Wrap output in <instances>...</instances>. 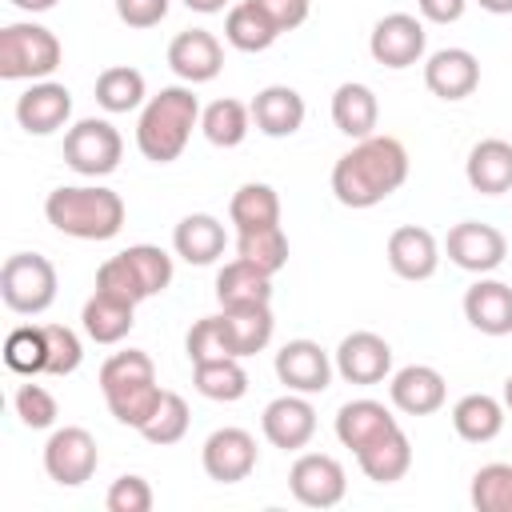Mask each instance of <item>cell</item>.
<instances>
[{
	"label": "cell",
	"instance_id": "1",
	"mask_svg": "<svg viewBox=\"0 0 512 512\" xmlns=\"http://www.w3.org/2000/svg\"><path fill=\"white\" fill-rule=\"evenodd\" d=\"M408 180V152L396 136H364L332 164V192L344 208H376Z\"/></svg>",
	"mask_w": 512,
	"mask_h": 512
},
{
	"label": "cell",
	"instance_id": "2",
	"mask_svg": "<svg viewBox=\"0 0 512 512\" xmlns=\"http://www.w3.org/2000/svg\"><path fill=\"white\" fill-rule=\"evenodd\" d=\"M200 112H204L200 100L184 84H172V88H160L156 96H148V104L140 108V120H136L140 156L152 164H172L188 148V136L200 124Z\"/></svg>",
	"mask_w": 512,
	"mask_h": 512
},
{
	"label": "cell",
	"instance_id": "3",
	"mask_svg": "<svg viewBox=\"0 0 512 512\" xmlns=\"http://www.w3.org/2000/svg\"><path fill=\"white\" fill-rule=\"evenodd\" d=\"M44 216L72 240H112L124 228V200L104 184H64L48 192Z\"/></svg>",
	"mask_w": 512,
	"mask_h": 512
},
{
	"label": "cell",
	"instance_id": "4",
	"mask_svg": "<svg viewBox=\"0 0 512 512\" xmlns=\"http://www.w3.org/2000/svg\"><path fill=\"white\" fill-rule=\"evenodd\" d=\"M60 40L52 28L16 20L0 28V76L4 80H48L60 68Z\"/></svg>",
	"mask_w": 512,
	"mask_h": 512
},
{
	"label": "cell",
	"instance_id": "5",
	"mask_svg": "<svg viewBox=\"0 0 512 512\" xmlns=\"http://www.w3.org/2000/svg\"><path fill=\"white\" fill-rule=\"evenodd\" d=\"M0 300L20 316H40L56 300V268L40 252H12L0 268Z\"/></svg>",
	"mask_w": 512,
	"mask_h": 512
},
{
	"label": "cell",
	"instance_id": "6",
	"mask_svg": "<svg viewBox=\"0 0 512 512\" xmlns=\"http://www.w3.org/2000/svg\"><path fill=\"white\" fill-rule=\"evenodd\" d=\"M120 156H124V140L100 116H84L64 132V164L80 176H108L116 172Z\"/></svg>",
	"mask_w": 512,
	"mask_h": 512
},
{
	"label": "cell",
	"instance_id": "7",
	"mask_svg": "<svg viewBox=\"0 0 512 512\" xmlns=\"http://www.w3.org/2000/svg\"><path fill=\"white\" fill-rule=\"evenodd\" d=\"M100 464V452H96V440L88 428L80 424H64L48 436L44 444V472L48 480H56L60 488H80L84 480H92Z\"/></svg>",
	"mask_w": 512,
	"mask_h": 512
},
{
	"label": "cell",
	"instance_id": "8",
	"mask_svg": "<svg viewBox=\"0 0 512 512\" xmlns=\"http://www.w3.org/2000/svg\"><path fill=\"white\" fill-rule=\"evenodd\" d=\"M288 488L304 508H332L348 492L344 464L328 452H300L288 468Z\"/></svg>",
	"mask_w": 512,
	"mask_h": 512
},
{
	"label": "cell",
	"instance_id": "9",
	"mask_svg": "<svg viewBox=\"0 0 512 512\" xmlns=\"http://www.w3.org/2000/svg\"><path fill=\"white\" fill-rule=\"evenodd\" d=\"M444 252H448V260H452L456 268L484 276V272H496V268L504 264V256H508V240H504V232H500L496 224H484V220H460V224L448 228V236H444Z\"/></svg>",
	"mask_w": 512,
	"mask_h": 512
},
{
	"label": "cell",
	"instance_id": "10",
	"mask_svg": "<svg viewBox=\"0 0 512 512\" xmlns=\"http://www.w3.org/2000/svg\"><path fill=\"white\" fill-rule=\"evenodd\" d=\"M424 44H428V32H424V24H420L416 16H408V12H388V16H380V20L372 24V36H368L372 60L384 64V68H396V72L420 64Z\"/></svg>",
	"mask_w": 512,
	"mask_h": 512
},
{
	"label": "cell",
	"instance_id": "11",
	"mask_svg": "<svg viewBox=\"0 0 512 512\" xmlns=\"http://www.w3.org/2000/svg\"><path fill=\"white\" fill-rule=\"evenodd\" d=\"M256 460H260L256 440L244 428H216L204 440V448H200V464H204L208 480H216V484H240V480H248L252 468H256Z\"/></svg>",
	"mask_w": 512,
	"mask_h": 512
},
{
	"label": "cell",
	"instance_id": "12",
	"mask_svg": "<svg viewBox=\"0 0 512 512\" xmlns=\"http://www.w3.org/2000/svg\"><path fill=\"white\" fill-rule=\"evenodd\" d=\"M260 428H264V440H268L272 448L300 452V448H308V440L316 436V408L308 404L304 392H284V396H276V400L264 408Z\"/></svg>",
	"mask_w": 512,
	"mask_h": 512
},
{
	"label": "cell",
	"instance_id": "13",
	"mask_svg": "<svg viewBox=\"0 0 512 512\" xmlns=\"http://www.w3.org/2000/svg\"><path fill=\"white\" fill-rule=\"evenodd\" d=\"M168 68L184 84H208L224 68V48L208 28H184L168 44Z\"/></svg>",
	"mask_w": 512,
	"mask_h": 512
},
{
	"label": "cell",
	"instance_id": "14",
	"mask_svg": "<svg viewBox=\"0 0 512 512\" xmlns=\"http://www.w3.org/2000/svg\"><path fill=\"white\" fill-rule=\"evenodd\" d=\"M336 372L348 380V384H380L388 372H392V344L368 328L360 332H348L336 348Z\"/></svg>",
	"mask_w": 512,
	"mask_h": 512
},
{
	"label": "cell",
	"instance_id": "15",
	"mask_svg": "<svg viewBox=\"0 0 512 512\" xmlns=\"http://www.w3.org/2000/svg\"><path fill=\"white\" fill-rule=\"evenodd\" d=\"M332 360L328 352L316 344V340H288L280 352H276V376L288 392H304V396H316L332 384Z\"/></svg>",
	"mask_w": 512,
	"mask_h": 512
},
{
	"label": "cell",
	"instance_id": "16",
	"mask_svg": "<svg viewBox=\"0 0 512 512\" xmlns=\"http://www.w3.org/2000/svg\"><path fill=\"white\" fill-rule=\"evenodd\" d=\"M72 116V92L56 80H32L28 92L16 100V120L28 136H52L68 124Z\"/></svg>",
	"mask_w": 512,
	"mask_h": 512
},
{
	"label": "cell",
	"instance_id": "17",
	"mask_svg": "<svg viewBox=\"0 0 512 512\" xmlns=\"http://www.w3.org/2000/svg\"><path fill=\"white\" fill-rule=\"evenodd\" d=\"M388 400L392 408H400L404 416H432L444 408L448 400V384L432 364H408L400 372H392L388 380Z\"/></svg>",
	"mask_w": 512,
	"mask_h": 512
},
{
	"label": "cell",
	"instance_id": "18",
	"mask_svg": "<svg viewBox=\"0 0 512 512\" xmlns=\"http://www.w3.org/2000/svg\"><path fill=\"white\" fill-rule=\"evenodd\" d=\"M388 268L400 276V280H428L436 276L440 268V244L428 228L420 224H400L392 236H388Z\"/></svg>",
	"mask_w": 512,
	"mask_h": 512
},
{
	"label": "cell",
	"instance_id": "19",
	"mask_svg": "<svg viewBox=\"0 0 512 512\" xmlns=\"http://www.w3.org/2000/svg\"><path fill=\"white\" fill-rule=\"evenodd\" d=\"M424 84L440 100H464L480 84V60L468 48H440L424 60Z\"/></svg>",
	"mask_w": 512,
	"mask_h": 512
},
{
	"label": "cell",
	"instance_id": "20",
	"mask_svg": "<svg viewBox=\"0 0 512 512\" xmlns=\"http://www.w3.org/2000/svg\"><path fill=\"white\" fill-rule=\"evenodd\" d=\"M248 108H252L256 132H264V136H272V140L296 136L300 124H304V112H308V108H304V96H300L296 88H288V84H268V88H260Z\"/></svg>",
	"mask_w": 512,
	"mask_h": 512
},
{
	"label": "cell",
	"instance_id": "21",
	"mask_svg": "<svg viewBox=\"0 0 512 512\" xmlns=\"http://www.w3.org/2000/svg\"><path fill=\"white\" fill-rule=\"evenodd\" d=\"M464 176H468L472 192H480V196L512 192V144L500 140V136L476 140L468 160H464Z\"/></svg>",
	"mask_w": 512,
	"mask_h": 512
},
{
	"label": "cell",
	"instance_id": "22",
	"mask_svg": "<svg viewBox=\"0 0 512 512\" xmlns=\"http://www.w3.org/2000/svg\"><path fill=\"white\" fill-rule=\"evenodd\" d=\"M464 320L484 336H508L512 332V284L480 276L464 292Z\"/></svg>",
	"mask_w": 512,
	"mask_h": 512
},
{
	"label": "cell",
	"instance_id": "23",
	"mask_svg": "<svg viewBox=\"0 0 512 512\" xmlns=\"http://www.w3.org/2000/svg\"><path fill=\"white\" fill-rule=\"evenodd\" d=\"M396 424H400V420H396L380 400L360 396V400L340 404V412H336V440H340L344 448L360 452V448H368L372 440H380L384 432H392Z\"/></svg>",
	"mask_w": 512,
	"mask_h": 512
},
{
	"label": "cell",
	"instance_id": "24",
	"mask_svg": "<svg viewBox=\"0 0 512 512\" xmlns=\"http://www.w3.org/2000/svg\"><path fill=\"white\" fill-rule=\"evenodd\" d=\"M376 120H380V104H376V92L360 80H344L336 92H332V124L352 136V140H364L376 132Z\"/></svg>",
	"mask_w": 512,
	"mask_h": 512
},
{
	"label": "cell",
	"instance_id": "25",
	"mask_svg": "<svg viewBox=\"0 0 512 512\" xmlns=\"http://www.w3.org/2000/svg\"><path fill=\"white\" fill-rule=\"evenodd\" d=\"M220 320H224V332H228V348L232 356H256L268 348L272 340V308L268 304H240V308H220Z\"/></svg>",
	"mask_w": 512,
	"mask_h": 512
},
{
	"label": "cell",
	"instance_id": "26",
	"mask_svg": "<svg viewBox=\"0 0 512 512\" xmlns=\"http://www.w3.org/2000/svg\"><path fill=\"white\" fill-rule=\"evenodd\" d=\"M504 412H508L504 400H496V396H488V392H468V396H460V400L452 404V428H456V436L468 440V444H488V440L500 436Z\"/></svg>",
	"mask_w": 512,
	"mask_h": 512
},
{
	"label": "cell",
	"instance_id": "27",
	"mask_svg": "<svg viewBox=\"0 0 512 512\" xmlns=\"http://www.w3.org/2000/svg\"><path fill=\"white\" fill-rule=\"evenodd\" d=\"M224 244H228L224 224H220L216 216H208V212L184 216V220L176 224V232H172V248H176V256L188 260V264H212V260H220V256H224Z\"/></svg>",
	"mask_w": 512,
	"mask_h": 512
},
{
	"label": "cell",
	"instance_id": "28",
	"mask_svg": "<svg viewBox=\"0 0 512 512\" xmlns=\"http://www.w3.org/2000/svg\"><path fill=\"white\" fill-rule=\"evenodd\" d=\"M216 300L220 308H240V304H272V276L248 260H228L216 272Z\"/></svg>",
	"mask_w": 512,
	"mask_h": 512
},
{
	"label": "cell",
	"instance_id": "29",
	"mask_svg": "<svg viewBox=\"0 0 512 512\" xmlns=\"http://www.w3.org/2000/svg\"><path fill=\"white\" fill-rule=\"evenodd\" d=\"M80 324H84L88 340H96V344H120L132 332V324H136V304H128L120 296H108V292H92L84 300Z\"/></svg>",
	"mask_w": 512,
	"mask_h": 512
},
{
	"label": "cell",
	"instance_id": "30",
	"mask_svg": "<svg viewBox=\"0 0 512 512\" xmlns=\"http://www.w3.org/2000/svg\"><path fill=\"white\" fill-rule=\"evenodd\" d=\"M356 464H360V472H364L368 480H376V484H396V480H404V472L412 468V444H408L404 428L396 424L392 432H384L380 440H372L368 448H360V452H356Z\"/></svg>",
	"mask_w": 512,
	"mask_h": 512
},
{
	"label": "cell",
	"instance_id": "31",
	"mask_svg": "<svg viewBox=\"0 0 512 512\" xmlns=\"http://www.w3.org/2000/svg\"><path fill=\"white\" fill-rule=\"evenodd\" d=\"M228 220L236 224V232H252V228H268L280 224V196L272 184H240L228 200Z\"/></svg>",
	"mask_w": 512,
	"mask_h": 512
},
{
	"label": "cell",
	"instance_id": "32",
	"mask_svg": "<svg viewBox=\"0 0 512 512\" xmlns=\"http://www.w3.org/2000/svg\"><path fill=\"white\" fill-rule=\"evenodd\" d=\"M276 36H280V28L252 0L232 4L228 16H224V40L232 48H240V52H264V48L276 44Z\"/></svg>",
	"mask_w": 512,
	"mask_h": 512
},
{
	"label": "cell",
	"instance_id": "33",
	"mask_svg": "<svg viewBox=\"0 0 512 512\" xmlns=\"http://www.w3.org/2000/svg\"><path fill=\"white\" fill-rule=\"evenodd\" d=\"M192 384L200 396L208 400H220V404H232L248 392V372L240 364V356H220V360H200L192 364Z\"/></svg>",
	"mask_w": 512,
	"mask_h": 512
},
{
	"label": "cell",
	"instance_id": "34",
	"mask_svg": "<svg viewBox=\"0 0 512 512\" xmlns=\"http://www.w3.org/2000/svg\"><path fill=\"white\" fill-rule=\"evenodd\" d=\"M248 128H252V108L240 104V100H232V96H220V100H212V104L200 112V132H204L208 144H216V148H236V144H244Z\"/></svg>",
	"mask_w": 512,
	"mask_h": 512
},
{
	"label": "cell",
	"instance_id": "35",
	"mask_svg": "<svg viewBox=\"0 0 512 512\" xmlns=\"http://www.w3.org/2000/svg\"><path fill=\"white\" fill-rule=\"evenodd\" d=\"M104 400H108V412H112L120 424H128V428L140 432V428L152 420V412L160 408L164 388H160L156 380H136V384H124V388L104 392Z\"/></svg>",
	"mask_w": 512,
	"mask_h": 512
},
{
	"label": "cell",
	"instance_id": "36",
	"mask_svg": "<svg viewBox=\"0 0 512 512\" xmlns=\"http://www.w3.org/2000/svg\"><path fill=\"white\" fill-rule=\"evenodd\" d=\"M144 72L128 68V64H112L96 76V104L104 112H132L144 104Z\"/></svg>",
	"mask_w": 512,
	"mask_h": 512
},
{
	"label": "cell",
	"instance_id": "37",
	"mask_svg": "<svg viewBox=\"0 0 512 512\" xmlns=\"http://www.w3.org/2000/svg\"><path fill=\"white\" fill-rule=\"evenodd\" d=\"M236 256L264 268L268 276H276L288 264V236L280 224L268 228H252V232H236Z\"/></svg>",
	"mask_w": 512,
	"mask_h": 512
},
{
	"label": "cell",
	"instance_id": "38",
	"mask_svg": "<svg viewBox=\"0 0 512 512\" xmlns=\"http://www.w3.org/2000/svg\"><path fill=\"white\" fill-rule=\"evenodd\" d=\"M4 364L12 372H20V376L48 372V336H44V324L12 328L8 340H4Z\"/></svg>",
	"mask_w": 512,
	"mask_h": 512
},
{
	"label": "cell",
	"instance_id": "39",
	"mask_svg": "<svg viewBox=\"0 0 512 512\" xmlns=\"http://www.w3.org/2000/svg\"><path fill=\"white\" fill-rule=\"evenodd\" d=\"M120 256H124L128 272L136 276L144 300L156 296V292H164V288L172 284V256H168L164 248H156V244H132V248H124Z\"/></svg>",
	"mask_w": 512,
	"mask_h": 512
},
{
	"label": "cell",
	"instance_id": "40",
	"mask_svg": "<svg viewBox=\"0 0 512 512\" xmlns=\"http://www.w3.org/2000/svg\"><path fill=\"white\" fill-rule=\"evenodd\" d=\"M472 508L476 512H512V464H484L472 476Z\"/></svg>",
	"mask_w": 512,
	"mask_h": 512
},
{
	"label": "cell",
	"instance_id": "41",
	"mask_svg": "<svg viewBox=\"0 0 512 512\" xmlns=\"http://www.w3.org/2000/svg\"><path fill=\"white\" fill-rule=\"evenodd\" d=\"M188 404H184V396L180 392H168L164 388V400H160V408L152 412V420L140 428V436L148 440V444H176V440H184V432H188Z\"/></svg>",
	"mask_w": 512,
	"mask_h": 512
},
{
	"label": "cell",
	"instance_id": "42",
	"mask_svg": "<svg viewBox=\"0 0 512 512\" xmlns=\"http://www.w3.org/2000/svg\"><path fill=\"white\" fill-rule=\"evenodd\" d=\"M136 380H156L152 356L140 352V348L112 352V356L100 364V392H112V388H124V384H136Z\"/></svg>",
	"mask_w": 512,
	"mask_h": 512
},
{
	"label": "cell",
	"instance_id": "43",
	"mask_svg": "<svg viewBox=\"0 0 512 512\" xmlns=\"http://www.w3.org/2000/svg\"><path fill=\"white\" fill-rule=\"evenodd\" d=\"M184 352H188V360H192V364L232 356V348H228V332H224V320H220V316H204V320H196V324L188 328V336H184Z\"/></svg>",
	"mask_w": 512,
	"mask_h": 512
},
{
	"label": "cell",
	"instance_id": "44",
	"mask_svg": "<svg viewBox=\"0 0 512 512\" xmlns=\"http://www.w3.org/2000/svg\"><path fill=\"white\" fill-rule=\"evenodd\" d=\"M12 404H16V416H20V424H24V428H52V424H56V416H60L56 396H52L44 384H32V380L16 388Z\"/></svg>",
	"mask_w": 512,
	"mask_h": 512
},
{
	"label": "cell",
	"instance_id": "45",
	"mask_svg": "<svg viewBox=\"0 0 512 512\" xmlns=\"http://www.w3.org/2000/svg\"><path fill=\"white\" fill-rule=\"evenodd\" d=\"M44 336H48V376H72L84 360L80 336L68 324H44Z\"/></svg>",
	"mask_w": 512,
	"mask_h": 512
},
{
	"label": "cell",
	"instance_id": "46",
	"mask_svg": "<svg viewBox=\"0 0 512 512\" xmlns=\"http://www.w3.org/2000/svg\"><path fill=\"white\" fill-rule=\"evenodd\" d=\"M96 292L120 296V300H128V304H140V300H144V292H140V284H136V276L128 272V264H124L120 252L108 256V260L96 268Z\"/></svg>",
	"mask_w": 512,
	"mask_h": 512
},
{
	"label": "cell",
	"instance_id": "47",
	"mask_svg": "<svg viewBox=\"0 0 512 512\" xmlns=\"http://www.w3.org/2000/svg\"><path fill=\"white\" fill-rule=\"evenodd\" d=\"M104 504H108V512H148L152 508V484L144 476H132L128 472V476L112 480Z\"/></svg>",
	"mask_w": 512,
	"mask_h": 512
},
{
	"label": "cell",
	"instance_id": "48",
	"mask_svg": "<svg viewBox=\"0 0 512 512\" xmlns=\"http://www.w3.org/2000/svg\"><path fill=\"white\" fill-rule=\"evenodd\" d=\"M116 16L128 28H156L168 16V0H116Z\"/></svg>",
	"mask_w": 512,
	"mask_h": 512
},
{
	"label": "cell",
	"instance_id": "49",
	"mask_svg": "<svg viewBox=\"0 0 512 512\" xmlns=\"http://www.w3.org/2000/svg\"><path fill=\"white\" fill-rule=\"evenodd\" d=\"M280 32H292V28H300L304 20H308V8H312V0H252Z\"/></svg>",
	"mask_w": 512,
	"mask_h": 512
},
{
	"label": "cell",
	"instance_id": "50",
	"mask_svg": "<svg viewBox=\"0 0 512 512\" xmlns=\"http://www.w3.org/2000/svg\"><path fill=\"white\" fill-rule=\"evenodd\" d=\"M416 8H420V16L432 20V24H456V20L464 16L468 0H416Z\"/></svg>",
	"mask_w": 512,
	"mask_h": 512
},
{
	"label": "cell",
	"instance_id": "51",
	"mask_svg": "<svg viewBox=\"0 0 512 512\" xmlns=\"http://www.w3.org/2000/svg\"><path fill=\"white\" fill-rule=\"evenodd\" d=\"M192 12H204V16H212V12H224L228 8V0H184Z\"/></svg>",
	"mask_w": 512,
	"mask_h": 512
},
{
	"label": "cell",
	"instance_id": "52",
	"mask_svg": "<svg viewBox=\"0 0 512 512\" xmlns=\"http://www.w3.org/2000/svg\"><path fill=\"white\" fill-rule=\"evenodd\" d=\"M20 12H48V8H56L60 0H12Z\"/></svg>",
	"mask_w": 512,
	"mask_h": 512
},
{
	"label": "cell",
	"instance_id": "53",
	"mask_svg": "<svg viewBox=\"0 0 512 512\" xmlns=\"http://www.w3.org/2000/svg\"><path fill=\"white\" fill-rule=\"evenodd\" d=\"M476 4L492 16H512V0H476Z\"/></svg>",
	"mask_w": 512,
	"mask_h": 512
},
{
	"label": "cell",
	"instance_id": "54",
	"mask_svg": "<svg viewBox=\"0 0 512 512\" xmlns=\"http://www.w3.org/2000/svg\"><path fill=\"white\" fill-rule=\"evenodd\" d=\"M504 408H508V412H512V376H508V380H504Z\"/></svg>",
	"mask_w": 512,
	"mask_h": 512
}]
</instances>
